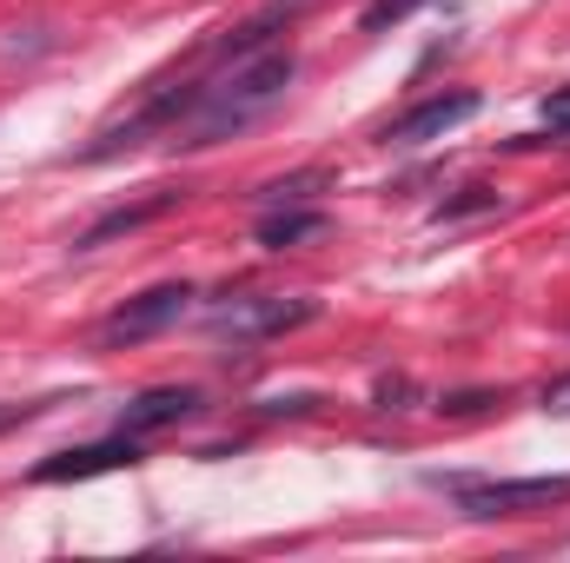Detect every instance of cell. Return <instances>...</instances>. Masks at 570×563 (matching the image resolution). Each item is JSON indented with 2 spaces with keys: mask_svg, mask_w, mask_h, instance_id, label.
Returning <instances> with one entry per match:
<instances>
[{
  "mask_svg": "<svg viewBox=\"0 0 570 563\" xmlns=\"http://www.w3.org/2000/svg\"><path fill=\"white\" fill-rule=\"evenodd\" d=\"M292 73H298V53H292V47H273V53H259V60L233 67L226 80L199 87V100H193L186 127H173V146H213V140L246 134L259 113H273V107L285 100Z\"/></svg>",
  "mask_w": 570,
  "mask_h": 563,
  "instance_id": "6da1fadb",
  "label": "cell"
},
{
  "mask_svg": "<svg viewBox=\"0 0 570 563\" xmlns=\"http://www.w3.org/2000/svg\"><path fill=\"white\" fill-rule=\"evenodd\" d=\"M312 298H285V292H253V298H233V305H213L206 312V332L213 338H233V345H253V338H279L312 325Z\"/></svg>",
  "mask_w": 570,
  "mask_h": 563,
  "instance_id": "7a4b0ae2",
  "label": "cell"
},
{
  "mask_svg": "<svg viewBox=\"0 0 570 563\" xmlns=\"http://www.w3.org/2000/svg\"><path fill=\"white\" fill-rule=\"evenodd\" d=\"M464 517H538L570 504V477H504V484H451Z\"/></svg>",
  "mask_w": 570,
  "mask_h": 563,
  "instance_id": "3957f363",
  "label": "cell"
},
{
  "mask_svg": "<svg viewBox=\"0 0 570 563\" xmlns=\"http://www.w3.org/2000/svg\"><path fill=\"white\" fill-rule=\"evenodd\" d=\"M186 305H193V285H153V292L127 298V305L100 325V345H140V338H153V332L179 325Z\"/></svg>",
  "mask_w": 570,
  "mask_h": 563,
  "instance_id": "277c9868",
  "label": "cell"
},
{
  "mask_svg": "<svg viewBox=\"0 0 570 563\" xmlns=\"http://www.w3.org/2000/svg\"><path fill=\"white\" fill-rule=\"evenodd\" d=\"M140 464V437L120 431V437H100V444H80V451H60L47 464H33V484H73V477H100V471H127Z\"/></svg>",
  "mask_w": 570,
  "mask_h": 563,
  "instance_id": "5b68a950",
  "label": "cell"
},
{
  "mask_svg": "<svg viewBox=\"0 0 570 563\" xmlns=\"http://www.w3.org/2000/svg\"><path fill=\"white\" fill-rule=\"evenodd\" d=\"M478 113V93H431V100H419L412 113H399L392 127H385V146H425V140H444L451 127H464Z\"/></svg>",
  "mask_w": 570,
  "mask_h": 563,
  "instance_id": "8992f818",
  "label": "cell"
},
{
  "mask_svg": "<svg viewBox=\"0 0 570 563\" xmlns=\"http://www.w3.org/2000/svg\"><path fill=\"white\" fill-rule=\"evenodd\" d=\"M193 412H199V392H193V385H153V392H140L134 405H120V431H134V437H146V431L186 424Z\"/></svg>",
  "mask_w": 570,
  "mask_h": 563,
  "instance_id": "52a82bcc",
  "label": "cell"
},
{
  "mask_svg": "<svg viewBox=\"0 0 570 563\" xmlns=\"http://www.w3.org/2000/svg\"><path fill=\"white\" fill-rule=\"evenodd\" d=\"M179 206V192H153V199H134V206H114V213H100L80 239H73V253H94V246H107V239H120V233H140L153 226L159 213H173Z\"/></svg>",
  "mask_w": 570,
  "mask_h": 563,
  "instance_id": "ba28073f",
  "label": "cell"
},
{
  "mask_svg": "<svg viewBox=\"0 0 570 563\" xmlns=\"http://www.w3.org/2000/svg\"><path fill=\"white\" fill-rule=\"evenodd\" d=\"M318 233H325V213H312V206H273V213L259 219V246H266V253L305 246V239H318Z\"/></svg>",
  "mask_w": 570,
  "mask_h": 563,
  "instance_id": "9c48e42d",
  "label": "cell"
},
{
  "mask_svg": "<svg viewBox=\"0 0 570 563\" xmlns=\"http://www.w3.org/2000/svg\"><path fill=\"white\" fill-rule=\"evenodd\" d=\"M325 186V172H292V179H273V186H259V199L266 206H298L305 192H318Z\"/></svg>",
  "mask_w": 570,
  "mask_h": 563,
  "instance_id": "30bf717a",
  "label": "cell"
},
{
  "mask_svg": "<svg viewBox=\"0 0 570 563\" xmlns=\"http://www.w3.org/2000/svg\"><path fill=\"white\" fill-rule=\"evenodd\" d=\"M419 7H431V0H372L358 27H365V33H379V27H392V20H412Z\"/></svg>",
  "mask_w": 570,
  "mask_h": 563,
  "instance_id": "8fae6325",
  "label": "cell"
},
{
  "mask_svg": "<svg viewBox=\"0 0 570 563\" xmlns=\"http://www.w3.org/2000/svg\"><path fill=\"white\" fill-rule=\"evenodd\" d=\"M53 405H67V398H20V405H0V431H13V424H33L40 412H53Z\"/></svg>",
  "mask_w": 570,
  "mask_h": 563,
  "instance_id": "7c38bea8",
  "label": "cell"
},
{
  "mask_svg": "<svg viewBox=\"0 0 570 563\" xmlns=\"http://www.w3.org/2000/svg\"><path fill=\"white\" fill-rule=\"evenodd\" d=\"M544 127H551V134H564V146H570V87L544 100Z\"/></svg>",
  "mask_w": 570,
  "mask_h": 563,
  "instance_id": "4fadbf2b",
  "label": "cell"
},
{
  "mask_svg": "<svg viewBox=\"0 0 570 563\" xmlns=\"http://www.w3.org/2000/svg\"><path fill=\"white\" fill-rule=\"evenodd\" d=\"M484 206H491V192H484V186H471L464 199H451V206H438V219H458V213H484Z\"/></svg>",
  "mask_w": 570,
  "mask_h": 563,
  "instance_id": "5bb4252c",
  "label": "cell"
},
{
  "mask_svg": "<svg viewBox=\"0 0 570 563\" xmlns=\"http://www.w3.org/2000/svg\"><path fill=\"white\" fill-rule=\"evenodd\" d=\"M405 398H412V378H379V405L385 412H405Z\"/></svg>",
  "mask_w": 570,
  "mask_h": 563,
  "instance_id": "9a60e30c",
  "label": "cell"
},
{
  "mask_svg": "<svg viewBox=\"0 0 570 563\" xmlns=\"http://www.w3.org/2000/svg\"><path fill=\"white\" fill-rule=\"evenodd\" d=\"M478 405H491V392H458V398H438V412H451V418H464V412H478Z\"/></svg>",
  "mask_w": 570,
  "mask_h": 563,
  "instance_id": "2e32d148",
  "label": "cell"
},
{
  "mask_svg": "<svg viewBox=\"0 0 570 563\" xmlns=\"http://www.w3.org/2000/svg\"><path fill=\"white\" fill-rule=\"evenodd\" d=\"M544 412H551V418H570V378H551V385H544Z\"/></svg>",
  "mask_w": 570,
  "mask_h": 563,
  "instance_id": "e0dca14e",
  "label": "cell"
},
{
  "mask_svg": "<svg viewBox=\"0 0 570 563\" xmlns=\"http://www.w3.org/2000/svg\"><path fill=\"white\" fill-rule=\"evenodd\" d=\"M305 7H312V0H305Z\"/></svg>",
  "mask_w": 570,
  "mask_h": 563,
  "instance_id": "ac0fdd59",
  "label": "cell"
}]
</instances>
